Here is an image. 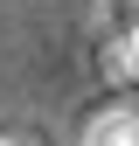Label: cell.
Instances as JSON below:
<instances>
[{
    "instance_id": "4",
    "label": "cell",
    "mask_w": 139,
    "mask_h": 146,
    "mask_svg": "<svg viewBox=\"0 0 139 146\" xmlns=\"http://www.w3.org/2000/svg\"><path fill=\"white\" fill-rule=\"evenodd\" d=\"M0 146H21V139H7V132H0Z\"/></svg>"
},
{
    "instance_id": "3",
    "label": "cell",
    "mask_w": 139,
    "mask_h": 146,
    "mask_svg": "<svg viewBox=\"0 0 139 146\" xmlns=\"http://www.w3.org/2000/svg\"><path fill=\"white\" fill-rule=\"evenodd\" d=\"M125 104H132V118H139V84H132V90H125Z\"/></svg>"
},
{
    "instance_id": "1",
    "label": "cell",
    "mask_w": 139,
    "mask_h": 146,
    "mask_svg": "<svg viewBox=\"0 0 139 146\" xmlns=\"http://www.w3.org/2000/svg\"><path fill=\"white\" fill-rule=\"evenodd\" d=\"M83 146H139V118H132V104H125V98L97 104V111L83 118Z\"/></svg>"
},
{
    "instance_id": "2",
    "label": "cell",
    "mask_w": 139,
    "mask_h": 146,
    "mask_svg": "<svg viewBox=\"0 0 139 146\" xmlns=\"http://www.w3.org/2000/svg\"><path fill=\"white\" fill-rule=\"evenodd\" d=\"M118 42H125V56H132V84H139V21H132L125 35H118Z\"/></svg>"
}]
</instances>
